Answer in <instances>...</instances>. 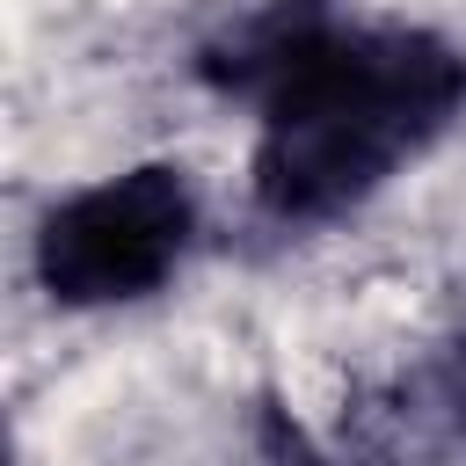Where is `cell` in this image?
Listing matches in <instances>:
<instances>
[{
  "instance_id": "cell-1",
  "label": "cell",
  "mask_w": 466,
  "mask_h": 466,
  "mask_svg": "<svg viewBox=\"0 0 466 466\" xmlns=\"http://www.w3.org/2000/svg\"><path fill=\"white\" fill-rule=\"evenodd\" d=\"M204 73L255 102L248 189L277 226H328L371 204L466 116V51L415 22L335 15L328 0H262Z\"/></svg>"
},
{
  "instance_id": "cell-2",
  "label": "cell",
  "mask_w": 466,
  "mask_h": 466,
  "mask_svg": "<svg viewBox=\"0 0 466 466\" xmlns=\"http://www.w3.org/2000/svg\"><path fill=\"white\" fill-rule=\"evenodd\" d=\"M204 226L197 182L182 160H138L66 189L36 218V284L66 313L138 306L189 262Z\"/></svg>"
},
{
  "instance_id": "cell-3",
  "label": "cell",
  "mask_w": 466,
  "mask_h": 466,
  "mask_svg": "<svg viewBox=\"0 0 466 466\" xmlns=\"http://www.w3.org/2000/svg\"><path fill=\"white\" fill-rule=\"evenodd\" d=\"M451 408H459V430H466V328L451 342Z\"/></svg>"
}]
</instances>
